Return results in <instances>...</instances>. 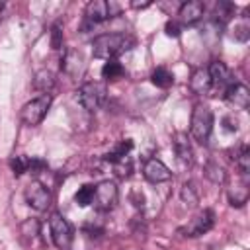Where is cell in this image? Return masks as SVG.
<instances>
[{
  "label": "cell",
  "instance_id": "29",
  "mask_svg": "<svg viewBox=\"0 0 250 250\" xmlns=\"http://www.w3.org/2000/svg\"><path fill=\"white\" fill-rule=\"evenodd\" d=\"M51 47H53L55 51H59V49L62 47V29H61L59 23L53 25V29H51Z\"/></svg>",
  "mask_w": 250,
  "mask_h": 250
},
{
  "label": "cell",
  "instance_id": "16",
  "mask_svg": "<svg viewBox=\"0 0 250 250\" xmlns=\"http://www.w3.org/2000/svg\"><path fill=\"white\" fill-rule=\"evenodd\" d=\"M189 88L203 96V94H209L211 92V78H209V72L207 68H197L193 74H191V80H189Z\"/></svg>",
  "mask_w": 250,
  "mask_h": 250
},
{
  "label": "cell",
  "instance_id": "6",
  "mask_svg": "<svg viewBox=\"0 0 250 250\" xmlns=\"http://www.w3.org/2000/svg\"><path fill=\"white\" fill-rule=\"evenodd\" d=\"M117 197H119V191H117L115 182L102 180L98 186H94V197H92L94 209H98V211H111L115 207V203H117Z\"/></svg>",
  "mask_w": 250,
  "mask_h": 250
},
{
  "label": "cell",
  "instance_id": "4",
  "mask_svg": "<svg viewBox=\"0 0 250 250\" xmlns=\"http://www.w3.org/2000/svg\"><path fill=\"white\" fill-rule=\"evenodd\" d=\"M51 104H53L51 94H41V96L33 98L31 102H27V104L21 107V121H23L25 125H29V127L39 125V123L45 119V115H47Z\"/></svg>",
  "mask_w": 250,
  "mask_h": 250
},
{
  "label": "cell",
  "instance_id": "13",
  "mask_svg": "<svg viewBox=\"0 0 250 250\" xmlns=\"http://www.w3.org/2000/svg\"><path fill=\"white\" fill-rule=\"evenodd\" d=\"M223 98H225L230 105H234L236 109H246V107L250 105V92H248V88H246L244 84H240V82L230 84V86L227 88V92L223 94Z\"/></svg>",
  "mask_w": 250,
  "mask_h": 250
},
{
  "label": "cell",
  "instance_id": "8",
  "mask_svg": "<svg viewBox=\"0 0 250 250\" xmlns=\"http://www.w3.org/2000/svg\"><path fill=\"white\" fill-rule=\"evenodd\" d=\"M207 72H209V78H211V92H215L217 96H219V94L223 96V94L227 92V88H229L230 84H234L232 72H230L229 66H227L225 62H221V61L211 62V66L207 68Z\"/></svg>",
  "mask_w": 250,
  "mask_h": 250
},
{
  "label": "cell",
  "instance_id": "22",
  "mask_svg": "<svg viewBox=\"0 0 250 250\" xmlns=\"http://www.w3.org/2000/svg\"><path fill=\"white\" fill-rule=\"evenodd\" d=\"M246 199H248V180L242 178L240 186L234 188V193H229V201L232 207H240L246 203Z\"/></svg>",
  "mask_w": 250,
  "mask_h": 250
},
{
  "label": "cell",
  "instance_id": "34",
  "mask_svg": "<svg viewBox=\"0 0 250 250\" xmlns=\"http://www.w3.org/2000/svg\"><path fill=\"white\" fill-rule=\"evenodd\" d=\"M131 201H133V205H135V207H143V203H145V195H143L141 191H137V189H135V191L131 193Z\"/></svg>",
  "mask_w": 250,
  "mask_h": 250
},
{
  "label": "cell",
  "instance_id": "26",
  "mask_svg": "<svg viewBox=\"0 0 250 250\" xmlns=\"http://www.w3.org/2000/svg\"><path fill=\"white\" fill-rule=\"evenodd\" d=\"M182 199H184L186 203H189V205H195V203H197L199 191H197V188H195L193 182H186V184L182 186Z\"/></svg>",
  "mask_w": 250,
  "mask_h": 250
},
{
  "label": "cell",
  "instance_id": "14",
  "mask_svg": "<svg viewBox=\"0 0 250 250\" xmlns=\"http://www.w3.org/2000/svg\"><path fill=\"white\" fill-rule=\"evenodd\" d=\"M203 12H205V6H203V2H199V0H189V2H184V4L180 6V18H182V21L188 23V25L199 21V20L203 18Z\"/></svg>",
  "mask_w": 250,
  "mask_h": 250
},
{
  "label": "cell",
  "instance_id": "19",
  "mask_svg": "<svg viewBox=\"0 0 250 250\" xmlns=\"http://www.w3.org/2000/svg\"><path fill=\"white\" fill-rule=\"evenodd\" d=\"M150 82H152L156 88H170V86L174 84V74H172L168 68L158 66V68L152 70V74H150Z\"/></svg>",
  "mask_w": 250,
  "mask_h": 250
},
{
  "label": "cell",
  "instance_id": "11",
  "mask_svg": "<svg viewBox=\"0 0 250 250\" xmlns=\"http://www.w3.org/2000/svg\"><path fill=\"white\" fill-rule=\"evenodd\" d=\"M143 176L150 182V184H160V182H168L172 178V172L170 168L158 160V158H148L143 166Z\"/></svg>",
  "mask_w": 250,
  "mask_h": 250
},
{
  "label": "cell",
  "instance_id": "18",
  "mask_svg": "<svg viewBox=\"0 0 250 250\" xmlns=\"http://www.w3.org/2000/svg\"><path fill=\"white\" fill-rule=\"evenodd\" d=\"M232 16H234V4H230V2H217L215 4V10H213L215 23L225 25Z\"/></svg>",
  "mask_w": 250,
  "mask_h": 250
},
{
  "label": "cell",
  "instance_id": "10",
  "mask_svg": "<svg viewBox=\"0 0 250 250\" xmlns=\"http://www.w3.org/2000/svg\"><path fill=\"white\" fill-rule=\"evenodd\" d=\"M25 203L35 209V211H45L51 205V191L37 180H33L27 188H25Z\"/></svg>",
  "mask_w": 250,
  "mask_h": 250
},
{
  "label": "cell",
  "instance_id": "20",
  "mask_svg": "<svg viewBox=\"0 0 250 250\" xmlns=\"http://www.w3.org/2000/svg\"><path fill=\"white\" fill-rule=\"evenodd\" d=\"M53 86H55V76H53V72H49V70H39V72L35 74V78H33V88H35V90H39V92H43V94H49Z\"/></svg>",
  "mask_w": 250,
  "mask_h": 250
},
{
  "label": "cell",
  "instance_id": "23",
  "mask_svg": "<svg viewBox=\"0 0 250 250\" xmlns=\"http://www.w3.org/2000/svg\"><path fill=\"white\" fill-rule=\"evenodd\" d=\"M94 197V186L92 184H84L82 188H78V191L74 193V203L78 207H88L92 203Z\"/></svg>",
  "mask_w": 250,
  "mask_h": 250
},
{
  "label": "cell",
  "instance_id": "12",
  "mask_svg": "<svg viewBox=\"0 0 250 250\" xmlns=\"http://www.w3.org/2000/svg\"><path fill=\"white\" fill-rule=\"evenodd\" d=\"M61 68H62L68 76H72V78L82 76V74H84V68H86L82 53H80V51H76V49H68V51L64 53V57H62Z\"/></svg>",
  "mask_w": 250,
  "mask_h": 250
},
{
  "label": "cell",
  "instance_id": "30",
  "mask_svg": "<svg viewBox=\"0 0 250 250\" xmlns=\"http://www.w3.org/2000/svg\"><path fill=\"white\" fill-rule=\"evenodd\" d=\"M21 232L25 234V236H35V234H39V221H35V219H27L23 225H21Z\"/></svg>",
  "mask_w": 250,
  "mask_h": 250
},
{
  "label": "cell",
  "instance_id": "3",
  "mask_svg": "<svg viewBox=\"0 0 250 250\" xmlns=\"http://www.w3.org/2000/svg\"><path fill=\"white\" fill-rule=\"evenodd\" d=\"M107 98V90L104 82H86L78 88V104L86 109V111H96L105 104Z\"/></svg>",
  "mask_w": 250,
  "mask_h": 250
},
{
  "label": "cell",
  "instance_id": "31",
  "mask_svg": "<svg viewBox=\"0 0 250 250\" xmlns=\"http://www.w3.org/2000/svg\"><path fill=\"white\" fill-rule=\"evenodd\" d=\"M221 125H223V129L227 133H236L238 131V119L234 115H225L223 121H221Z\"/></svg>",
  "mask_w": 250,
  "mask_h": 250
},
{
  "label": "cell",
  "instance_id": "35",
  "mask_svg": "<svg viewBox=\"0 0 250 250\" xmlns=\"http://www.w3.org/2000/svg\"><path fill=\"white\" fill-rule=\"evenodd\" d=\"M131 6H133V8H137V10H143V8H148V6H150V2H133Z\"/></svg>",
  "mask_w": 250,
  "mask_h": 250
},
{
  "label": "cell",
  "instance_id": "7",
  "mask_svg": "<svg viewBox=\"0 0 250 250\" xmlns=\"http://www.w3.org/2000/svg\"><path fill=\"white\" fill-rule=\"evenodd\" d=\"M119 12H121V6L111 2V0L109 2H105V0H92L86 6L84 16H86V21L90 25H94V23H102V21H105L109 18H115Z\"/></svg>",
  "mask_w": 250,
  "mask_h": 250
},
{
  "label": "cell",
  "instance_id": "25",
  "mask_svg": "<svg viewBox=\"0 0 250 250\" xmlns=\"http://www.w3.org/2000/svg\"><path fill=\"white\" fill-rule=\"evenodd\" d=\"M10 168H12L14 176L20 178L21 174L29 172V158L23 156V154H20V156H12V160H10Z\"/></svg>",
  "mask_w": 250,
  "mask_h": 250
},
{
  "label": "cell",
  "instance_id": "5",
  "mask_svg": "<svg viewBox=\"0 0 250 250\" xmlns=\"http://www.w3.org/2000/svg\"><path fill=\"white\" fill-rule=\"evenodd\" d=\"M49 230H51V238L55 242V246L59 250H68L74 238V230L72 225L59 213H53L49 217Z\"/></svg>",
  "mask_w": 250,
  "mask_h": 250
},
{
  "label": "cell",
  "instance_id": "2",
  "mask_svg": "<svg viewBox=\"0 0 250 250\" xmlns=\"http://www.w3.org/2000/svg\"><path fill=\"white\" fill-rule=\"evenodd\" d=\"M213 111L209 105L205 104H197L191 111V125H189V131H191V137L205 145L211 137V131H213Z\"/></svg>",
  "mask_w": 250,
  "mask_h": 250
},
{
  "label": "cell",
  "instance_id": "21",
  "mask_svg": "<svg viewBox=\"0 0 250 250\" xmlns=\"http://www.w3.org/2000/svg\"><path fill=\"white\" fill-rule=\"evenodd\" d=\"M131 148H133V141H131V139H125V141H121L111 152L104 154V160L109 162V164H113L115 160H119V158H123V156H129Z\"/></svg>",
  "mask_w": 250,
  "mask_h": 250
},
{
  "label": "cell",
  "instance_id": "1",
  "mask_svg": "<svg viewBox=\"0 0 250 250\" xmlns=\"http://www.w3.org/2000/svg\"><path fill=\"white\" fill-rule=\"evenodd\" d=\"M135 37L129 33H104L92 41V53L98 59L111 61L135 47Z\"/></svg>",
  "mask_w": 250,
  "mask_h": 250
},
{
  "label": "cell",
  "instance_id": "15",
  "mask_svg": "<svg viewBox=\"0 0 250 250\" xmlns=\"http://www.w3.org/2000/svg\"><path fill=\"white\" fill-rule=\"evenodd\" d=\"M174 150H176V156H178V160L182 164H191L193 162V150H191V145H189L186 133H176Z\"/></svg>",
  "mask_w": 250,
  "mask_h": 250
},
{
  "label": "cell",
  "instance_id": "28",
  "mask_svg": "<svg viewBox=\"0 0 250 250\" xmlns=\"http://www.w3.org/2000/svg\"><path fill=\"white\" fill-rule=\"evenodd\" d=\"M113 168H115V174L119 178H127L131 174V170H133V162H131L129 156H123V158H119V160L113 162Z\"/></svg>",
  "mask_w": 250,
  "mask_h": 250
},
{
  "label": "cell",
  "instance_id": "9",
  "mask_svg": "<svg viewBox=\"0 0 250 250\" xmlns=\"http://www.w3.org/2000/svg\"><path fill=\"white\" fill-rule=\"evenodd\" d=\"M213 225H215V213L211 211V209H203L201 213H197L186 227H182L180 229V232L184 234V236H201V234H205L207 230H211L213 229Z\"/></svg>",
  "mask_w": 250,
  "mask_h": 250
},
{
  "label": "cell",
  "instance_id": "24",
  "mask_svg": "<svg viewBox=\"0 0 250 250\" xmlns=\"http://www.w3.org/2000/svg\"><path fill=\"white\" fill-rule=\"evenodd\" d=\"M205 176L213 182V184H223L225 178H227V172L223 166H219L217 162H207L205 166Z\"/></svg>",
  "mask_w": 250,
  "mask_h": 250
},
{
  "label": "cell",
  "instance_id": "17",
  "mask_svg": "<svg viewBox=\"0 0 250 250\" xmlns=\"http://www.w3.org/2000/svg\"><path fill=\"white\" fill-rule=\"evenodd\" d=\"M102 76L105 80H119L125 76V66L117 61V59H111V61H105V64L102 66Z\"/></svg>",
  "mask_w": 250,
  "mask_h": 250
},
{
  "label": "cell",
  "instance_id": "32",
  "mask_svg": "<svg viewBox=\"0 0 250 250\" xmlns=\"http://www.w3.org/2000/svg\"><path fill=\"white\" fill-rule=\"evenodd\" d=\"M164 33H166L168 37H180L182 27H180V23H178V21L168 20V21H166V25H164Z\"/></svg>",
  "mask_w": 250,
  "mask_h": 250
},
{
  "label": "cell",
  "instance_id": "27",
  "mask_svg": "<svg viewBox=\"0 0 250 250\" xmlns=\"http://www.w3.org/2000/svg\"><path fill=\"white\" fill-rule=\"evenodd\" d=\"M232 37H234L236 41H248V37H250V25H248V20H246V18H242L240 21L234 23Z\"/></svg>",
  "mask_w": 250,
  "mask_h": 250
},
{
  "label": "cell",
  "instance_id": "33",
  "mask_svg": "<svg viewBox=\"0 0 250 250\" xmlns=\"http://www.w3.org/2000/svg\"><path fill=\"white\" fill-rule=\"evenodd\" d=\"M47 168V162L43 160V158H29V172L31 174H39V172H43Z\"/></svg>",
  "mask_w": 250,
  "mask_h": 250
}]
</instances>
